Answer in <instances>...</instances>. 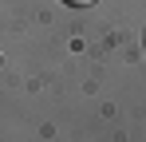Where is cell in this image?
Here are the masks:
<instances>
[{
  "instance_id": "cell-1",
  "label": "cell",
  "mask_w": 146,
  "mask_h": 142,
  "mask_svg": "<svg viewBox=\"0 0 146 142\" xmlns=\"http://www.w3.org/2000/svg\"><path fill=\"white\" fill-rule=\"evenodd\" d=\"M63 4H67V8H91L95 0H63Z\"/></svg>"
}]
</instances>
